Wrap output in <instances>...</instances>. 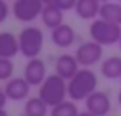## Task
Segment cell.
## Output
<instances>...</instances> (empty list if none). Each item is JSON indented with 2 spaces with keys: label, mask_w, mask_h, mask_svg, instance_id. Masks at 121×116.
<instances>
[{
  "label": "cell",
  "mask_w": 121,
  "mask_h": 116,
  "mask_svg": "<svg viewBox=\"0 0 121 116\" xmlns=\"http://www.w3.org/2000/svg\"><path fill=\"white\" fill-rule=\"evenodd\" d=\"M68 98L71 101H85L98 88V76L91 68H80L68 81Z\"/></svg>",
  "instance_id": "cell-1"
},
{
  "label": "cell",
  "mask_w": 121,
  "mask_h": 116,
  "mask_svg": "<svg viewBox=\"0 0 121 116\" xmlns=\"http://www.w3.org/2000/svg\"><path fill=\"white\" fill-rule=\"evenodd\" d=\"M38 96L50 106H56L68 98V83L60 75H48L45 81L38 86Z\"/></svg>",
  "instance_id": "cell-2"
},
{
  "label": "cell",
  "mask_w": 121,
  "mask_h": 116,
  "mask_svg": "<svg viewBox=\"0 0 121 116\" xmlns=\"http://www.w3.org/2000/svg\"><path fill=\"white\" fill-rule=\"evenodd\" d=\"M43 30L35 25H27L18 33V43H20V53L25 58H37L43 50Z\"/></svg>",
  "instance_id": "cell-3"
},
{
  "label": "cell",
  "mask_w": 121,
  "mask_h": 116,
  "mask_svg": "<svg viewBox=\"0 0 121 116\" xmlns=\"http://www.w3.org/2000/svg\"><path fill=\"white\" fill-rule=\"evenodd\" d=\"M90 37L103 47L116 45L121 38V25L106 22L103 18H96L90 23Z\"/></svg>",
  "instance_id": "cell-4"
},
{
  "label": "cell",
  "mask_w": 121,
  "mask_h": 116,
  "mask_svg": "<svg viewBox=\"0 0 121 116\" xmlns=\"http://www.w3.org/2000/svg\"><path fill=\"white\" fill-rule=\"evenodd\" d=\"M43 7H45V4L42 0H13L12 13L17 22L32 23L37 18H40Z\"/></svg>",
  "instance_id": "cell-5"
},
{
  "label": "cell",
  "mask_w": 121,
  "mask_h": 116,
  "mask_svg": "<svg viewBox=\"0 0 121 116\" xmlns=\"http://www.w3.org/2000/svg\"><path fill=\"white\" fill-rule=\"evenodd\" d=\"M73 55L76 56V61L80 63V66L91 68L93 65L103 60V45L96 43L95 40H88V42L80 43Z\"/></svg>",
  "instance_id": "cell-6"
},
{
  "label": "cell",
  "mask_w": 121,
  "mask_h": 116,
  "mask_svg": "<svg viewBox=\"0 0 121 116\" xmlns=\"http://www.w3.org/2000/svg\"><path fill=\"white\" fill-rule=\"evenodd\" d=\"M4 90H5L9 101H27L30 98L32 85L23 76H13L9 81H5Z\"/></svg>",
  "instance_id": "cell-7"
},
{
  "label": "cell",
  "mask_w": 121,
  "mask_h": 116,
  "mask_svg": "<svg viewBox=\"0 0 121 116\" xmlns=\"http://www.w3.org/2000/svg\"><path fill=\"white\" fill-rule=\"evenodd\" d=\"M85 108L96 116H108L111 111V98L106 91L96 90L85 99Z\"/></svg>",
  "instance_id": "cell-8"
},
{
  "label": "cell",
  "mask_w": 121,
  "mask_h": 116,
  "mask_svg": "<svg viewBox=\"0 0 121 116\" xmlns=\"http://www.w3.org/2000/svg\"><path fill=\"white\" fill-rule=\"evenodd\" d=\"M47 65L43 60H40L38 56L37 58H30L25 65V70H23V78L32 85V86H40L45 78H47Z\"/></svg>",
  "instance_id": "cell-9"
},
{
  "label": "cell",
  "mask_w": 121,
  "mask_h": 116,
  "mask_svg": "<svg viewBox=\"0 0 121 116\" xmlns=\"http://www.w3.org/2000/svg\"><path fill=\"white\" fill-rule=\"evenodd\" d=\"M80 70V63L76 61V56L71 53H61L55 60V73L65 78L66 81Z\"/></svg>",
  "instance_id": "cell-10"
},
{
  "label": "cell",
  "mask_w": 121,
  "mask_h": 116,
  "mask_svg": "<svg viewBox=\"0 0 121 116\" xmlns=\"http://www.w3.org/2000/svg\"><path fill=\"white\" fill-rule=\"evenodd\" d=\"M76 40V33H75V28L68 23H61L60 27L53 28L52 30V42L55 47L58 48H68L75 43Z\"/></svg>",
  "instance_id": "cell-11"
},
{
  "label": "cell",
  "mask_w": 121,
  "mask_h": 116,
  "mask_svg": "<svg viewBox=\"0 0 121 116\" xmlns=\"http://www.w3.org/2000/svg\"><path fill=\"white\" fill-rule=\"evenodd\" d=\"M18 53V35H13L12 32H2L0 33V58H13Z\"/></svg>",
  "instance_id": "cell-12"
},
{
  "label": "cell",
  "mask_w": 121,
  "mask_h": 116,
  "mask_svg": "<svg viewBox=\"0 0 121 116\" xmlns=\"http://www.w3.org/2000/svg\"><path fill=\"white\" fill-rule=\"evenodd\" d=\"M99 9H101V2L99 0H76L75 5V13L81 18V20H96L99 17Z\"/></svg>",
  "instance_id": "cell-13"
},
{
  "label": "cell",
  "mask_w": 121,
  "mask_h": 116,
  "mask_svg": "<svg viewBox=\"0 0 121 116\" xmlns=\"http://www.w3.org/2000/svg\"><path fill=\"white\" fill-rule=\"evenodd\" d=\"M63 13L65 12H61L55 4H50V5L43 7V12H42L40 18H42V22L47 28L53 30V28H56L63 23Z\"/></svg>",
  "instance_id": "cell-14"
},
{
  "label": "cell",
  "mask_w": 121,
  "mask_h": 116,
  "mask_svg": "<svg viewBox=\"0 0 121 116\" xmlns=\"http://www.w3.org/2000/svg\"><path fill=\"white\" fill-rule=\"evenodd\" d=\"M101 75L106 80H121V56L111 55L101 61Z\"/></svg>",
  "instance_id": "cell-15"
},
{
  "label": "cell",
  "mask_w": 121,
  "mask_h": 116,
  "mask_svg": "<svg viewBox=\"0 0 121 116\" xmlns=\"http://www.w3.org/2000/svg\"><path fill=\"white\" fill-rule=\"evenodd\" d=\"M98 18H103L106 22L121 25V2H113V0H109V2L101 4Z\"/></svg>",
  "instance_id": "cell-16"
},
{
  "label": "cell",
  "mask_w": 121,
  "mask_h": 116,
  "mask_svg": "<svg viewBox=\"0 0 121 116\" xmlns=\"http://www.w3.org/2000/svg\"><path fill=\"white\" fill-rule=\"evenodd\" d=\"M48 111H50V106L40 96H30L23 106L25 116H48Z\"/></svg>",
  "instance_id": "cell-17"
},
{
  "label": "cell",
  "mask_w": 121,
  "mask_h": 116,
  "mask_svg": "<svg viewBox=\"0 0 121 116\" xmlns=\"http://www.w3.org/2000/svg\"><path fill=\"white\" fill-rule=\"evenodd\" d=\"M80 111H78V106H76V101H61L60 104L53 106L50 109V116H78Z\"/></svg>",
  "instance_id": "cell-18"
},
{
  "label": "cell",
  "mask_w": 121,
  "mask_h": 116,
  "mask_svg": "<svg viewBox=\"0 0 121 116\" xmlns=\"http://www.w3.org/2000/svg\"><path fill=\"white\" fill-rule=\"evenodd\" d=\"M13 71L15 65L12 58H0V81H9L10 78H13Z\"/></svg>",
  "instance_id": "cell-19"
},
{
  "label": "cell",
  "mask_w": 121,
  "mask_h": 116,
  "mask_svg": "<svg viewBox=\"0 0 121 116\" xmlns=\"http://www.w3.org/2000/svg\"><path fill=\"white\" fill-rule=\"evenodd\" d=\"M55 5L61 12H68V10H75L76 0H55Z\"/></svg>",
  "instance_id": "cell-20"
},
{
  "label": "cell",
  "mask_w": 121,
  "mask_h": 116,
  "mask_svg": "<svg viewBox=\"0 0 121 116\" xmlns=\"http://www.w3.org/2000/svg\"><path fill=\"white\" fill-rule=\"evenodd\" d=\"M10 15V7L7 4V0H0V23H4Z\"/></svg>",
  "instance_id": "cell-21"
},
{
  "label": "cell",
  "mask_w": 121,
  "mask_h": 116,
  "mask_svg": "<svg viewBox=\"0 0 121 116\" xmlns=\"http://www.w3.org/2000/svg\"><path fill=\"white\" fill-rule=\"evenodd\" d=\"M7 101H9V98H7V95H5V90L0 88V108H5Z\"/></svg>",
  "instance_id": "cell-22"
},
{
  "label": "cell",
  "mask_w": 121,
  "mask_h": 116,
  "mask_svg": "<svg viewBox=\"0 0 121 116\" xmlns=\"http://www.w3.org/2000/svg\"><path fill=\"white\" fill-rule=\"evenodd\" d=\"M78 116H96V114H93V113H90V111H86V109H85V111H80V114H78Z\"/></svg>",
  "instance_id": "cell-23"
},
{
  "label": "cell",
  "mask_w": 121,
  "mask_h": 116,
  "mask_svg": "<svg viewBox=\"0 0 121 116\" xmlns=\"http://www.w3.org/2000/svg\"><path fill=\"white\" fill-rule=\"evenodd\" d=\"M0 116H9V113H7L5 108H0Z\"/></svg>",
  "instance_id": "cell-24"
},
{
  "label": "cell",
  "mask_w": 121,
  "mask_h": 116,
  "mask_svg": "<svg viewBox=\"0 0 121 116\" xmlns=\"http://www.w3.org/2000/svg\"><path fill=\"white\" fill-rule=\"evenodd\" d=\"M45 5H50V4H55V0H42Z\"/></svg>",
  "instance_id": "cell-25"
},
{
  "label": "cell",
  "mask_w": 121,
  "mask_h": 116,
  "mask_svg": "<svg viewBox=\"0 0 121 116\" xmlns=\"http://www.w3.org/2000/svg\"><path fill=\"white\" fill-rule=\"evenodd\" d=\"M118 104L121 106V90H119V93H118Z\"/></svg>",
  "instance_id": "cell-26"
},
{
  "label": "cell",
  "mask_w": 121,
  "mask_h": 116,
  "mask_svg": "<svg viewBox=\"0 0 121 116\" xmlns=\"http://www.w3.org/2000/svg\"><path fill=\"white\" fill-rule=\"evenodd\" d=\"M99 2H101V4H104V2H109V0H99Z\"/></svg>",
  "instance_id": "cell-27"
},
{
  "label": "cell",
  "mask_w": 121,
  "mask_h": 116,
  "mask_svg": "<svg viewBox=\"0 0 121 116\" xmlns=\"http://www.w3.org/2000/svg\"><path fill=\"white\" fill-rule=\"evenodd\" d=\"M118 45H119V48H121V38H119V43H118Z\"/></svg>",
  "instance_id": "cell-28"
},
{
  "label": "cell",
  "mask_w": 121,
  "mask_h": 116,
  "mask_svg": "<svg viewBox=\"0 0 121 116\" xmlns=\"http://www.w3.org/2000/svg\"><path fill=\"white\" fill-rule=\"evenodd\" d=\"M118 2H121V0H118Z\"/></svg>",
  "instance_id": "cell-29"
},
{
  "label": "cell",
  "mask_w": 121,
  "mask_h": 116,
  "mask_svg": "<svg viewBox=\"0 0 121 116\" xmlns=\"http://www.w3.org/2000/svg\"><path fill=\"white\" fill-rule=\"evenodd\" d=\"M108 116H109V114H108Z\"/></svg>",
  "instance_id": "cell-30"
}]
</instances>
